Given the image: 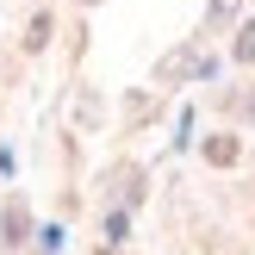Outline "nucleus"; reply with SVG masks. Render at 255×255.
<instances>
[{
	"instance_id": "1",
	"label": "nucleus",
	"mask_w": 255,
	"mask_h": 255,
	"mask_svg": "<svg viewBox=\"0 0 255 255\" xmlns=\"http://www.w3.org/2000/svg\"><path fill=\"white\" fill-rule=\"evenodd\" d=\"M25 237H31V212H25L19 199H12V206L0 212V243H6V249H19Z\"/></svg>"
},
{
	"instance_id": "2",
	"label": "nucleus",
	"mask_w": 255,
	"mask_h": 255,
	"mask_svg": "<svg viewBox=\"0 0 255 255\" xmlns=\"http://www.w3.org/2000/svg\"><path fill=\"white\" fill-rule=\"evenodd\" d=\"M181 75H206V56H168L162 62V81H181Z\"/></svg>"
},
{
	"instance_id": "3",
	"label": "nucleus",
	"mask_w": 255,
	"mask_h": 255,
	"mask_svg": "<svg viewBox=\"0 0 255 255\" xmlns=\"http://www.w3.org/2000/svg\"><path fill=\"white\" fill-rule=\"evenodd\" d=\"M206 162L212 168H231L237 162V137H206Z\"/></svg>"
},
{
	"instance_id": "4",
	"label": "nucleus",
	"mask_w": 255,
	"mask_h": 255,
	"mask_svg": "<svg viewBox=\"0 0 255 255\" xmlns=\"http://www.w3.org/2000/svg\"><path fill=\"white\" fill-rule=\"evenodd\" d=\"M44 44H50V12H37L31 31H25V50H44Z\"/></svg>"
},
{
	"instance_id": "5",
	"label": "nucleus",
	"mask_w": 255,
	"mask_h": 255,
	"mask_svg": "<svg viewBox=\"0 0 255 255\" xmlns=\"http://www.w3.org/2000/svg\"><path fill=\"white\" fill-rule=\"evenodd\" d=\"M237 62H255V19L237 31Z\"/></svg>"
},
{
	"instance_id": "6",
	"label": "nucleus",
	"mask_w": 255,
	"mask_h": 255,
	"mask_svg": "<svg viewBox=\"0 0 255 255\" xmlns=\"http://www.w3.org/2000/svg\"><path fill=\"white\" fill-rule=\"evenodd\" d=\"M237 6H243V0H212V19H218V25H224V19H231V12H237Z\"/></svg>"
}]
</instances>
